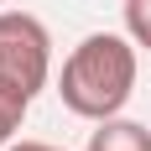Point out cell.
<instances>
[{"label":"cell","mask_w":151,"mask_h":151,"mask_svg":"<svg viewBox=\"0 0 151 151\" xmlns=\"http://www.w3.org/2000/svg\"><path fill=\"white\" fill-rule=\"evenodd\" d=\"M0 78L31 99L52 78V37L31 11H0Z\"/></svg>","instance_id":"2"},{"label":"cell","mask_w":151,"mask_h":151,"mask_svg":"<svg viewBox=\"0 0 151 151\" xmlns=\"http://www.w3.org/2000/svg\"><path fill=\"white\" fill-rule=\"evenodd\" d=\"M120 16H125V37L151 52V0H120Z\"/></svg>","instance_id":"5"},{"label":"cell","mask_w":151,"mask_h":151,"mask_svg":"<svg viewBox=\"0 0 151 151\" xmlns=\"http://www.w3.org/2000/svg\"><path fill=\"white\" fill-rule=\"evenodd\" d=\"M26 109H31V94H21L16 83L0 78V151L16 141V130H21V120H26Z\"/></svg>","instance_id":"4"},{"label":"cell","mask_w":151,"mask_h":151,"mask_svg":"<svg viewBox=\"0 0 151 151\" xmlns=\"http://www.w3.org/2000/svg\"><path fill=\"white\" fill-rule=\"evenodd\" d=\"M5 151H63V146H52V141H11Z\"/></svg>","instance_id":"6"},{"label":"cell","mask_w":151,"mask_h":151,"mask_svg":"<svg viewBox=\"0 0 151 151\" xmlns=\"http://www.w3.org/2000/svg\"><path fill=\"white\" fill-rule=\"evenodd\" d=\"M0 5H5V0H0Z\"/></svg>","instance_id":"7"},{"label":"cell","mask_w":151,"mask_h":151,"mask_svg":"<svg viewBox=\"0 0 151 151\" xmlns=\"http://www.w3.org/2000/svg\"><path fill=\"white\" fill-rule=\"evenodd\" d=\"M89 151H151V130H146L141 120L109 115V120H94V130H89Z\"/></svg>","instance_id":"3"},{"label":"cell","mask_w":151,"mask_h":151,"mask_svg":"<svg viewBox=\"0 0 151 151\" xmlns=\"http://www.w3.org/2000/svg\"><path fill=\"white\" fill-rule=\"evenodd\" d=\"M141 47L120 31H89L83 42L63 58L58 73V94L78 120H109L130 104L136 94V73H141Z\"/></svg>","instance_id":"1"}]
</instances>
